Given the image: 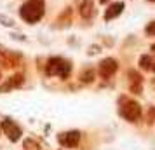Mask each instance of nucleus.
<instances>
[{"mask_svg":"<svg viewBox=\"0 0 155 150\" xmlns=\"http://www.w3.org/2000/svg\"><path fill=\"white\" fill-rule=\"evenodd\" d=\"M44 16V0H28L21 7V18L26 23H37Z\"/></svg>","mask_w":155,"mask_h":150,"instance_id":"obj_1","label":"nucleus"},{"mask_svg":"<svg viewBox=\"0 0 155 150\" xmlns=\"http://www.w3.org/2000/svg\"><path fill=\"white\" fill-rule=\"evenodd\" d=\"M70 72H71L70 63L61 59V58H52V59H49V63H47V73L49 75H58L61 79H66L70 75Z\"/></svg>","mask_w":155,"mask_h":150,"instance_id":"obj_2","label":"nucleus"},{"mask_svg":"<svg viewBox=\"0 0 155 150\" xmlns=\"http://www.w3.org/2000/svg\"><path fill=\"white\" fill-rule=\"evenodd\" d=\"M140 114H141V107L136 103V101L124 100L122 107H120V115H122L124 119H127L129 122H134L138 117H140Z\"/></svg>","mask_w":155,"mask_h":150,"instance_id":"obj_3","label":"nucleus"},{"mask_svg":"<svg viewBox=\"0 0 155 150\" xmlns=\"http://www.w3.org/2000/svg\"><path fill=\"white\" fill-rule=\"evenodd\" d=\"M78 142H80V133L78 131H70V133H63V135H59V143L64 145V147H77Z\"/></svg>","mask_w":155,"mask_h":150,"instance_id":"obj_4","label":"nucleus"},{"mask_svg":"<svg viewBox=\"0 0 155 150\" xmlns=\"http://www.w3.org/2000/svg\"><path fill=\"white\" fill-rule=\"evenodd\" d=\"M115 70H117V61L112 59V58H106V59H103V61L99 63V73H101V77H105V79L110 77V75H113Z\"/></svg>","mask_w":155,"mask_h":150,"instance_id":"obj_5","label":"nucleus"},{"mask_svg":"<svg viewBox=\"0 0 155 150\" xmlns=\"http://www.w3.org/2000/svg\"><path fill=\"white\" fill-rule=\"evenodd\" d=\"M2 129L5 131V135L9 136V140H12V142H18L19 136H21V129L18 128L12 121H4L2 122Z\"/></svg>","mask_w":155,"mask_h":150,"instance_id":"obj_6","label":"nucleus"},{"mask_svg":"<svg viewBox=\"0 0 155 150\" xmlns=\"http://www.w3.org/2000/svg\"><path fill=\"white\" fill-rule=\"evenodd\" d=\"M78 11L82 18H91L94 11V0H78Z\"/></svg>","mask_w":155,"mask_h":150,"instance_id":"obj_7","label":"nucleus"},{"mask_svg":"<svg viewBox=\"0 0 155 150\" xmlns=\"http://www.w3.org/2000/svg\"><path fill=\"white\" fill-rule=\"evenodd\" d=\"M122 11H124V4H122V2H119V4H113V5H110V7H108L105 18H106V19H113V18H117Z\"/></svg>","mask_w":155,"mask_h":150,"instance_id":"obj_8","label":"nucleus"},{"mask_svg":"<svg viewBox=\"0 0 155 150\" xmlns=\"http://www.w3.org/2000/svg\"><path fill=\"white\" fill-rule=\"evenodd\" d=\"M140 65H141V68H143V70H152V72H155V59H153L152 56H141Z\"/></svg>","mask_w":155,"mask_h":150,"instance_id":"obj_9","label":"nucleus"},{"mask_svg":"<svg viewBox=\"0 0 155 150\" xmlns=\"http://www.w3.org/2000/svg\"><path fill=\"white\" fill-rule=\"evenodd\" d=\"M23 82V77L21 75H16V77H11V80H9L7 84L4 87H0V91H5V89H9V87H16V86H19Z\"/></svg>","mask_w":155,"mask_h":150,"instance_id":"obj_10","label":"nucleus"},{"mask_svg":"<svg viewBox=\"0 0 155 150\" xmlns=\"http://www.w3.org/2000/svg\"><path fill=\"white\" fill-rule=\"evenodd\" d=\"M92 75H94V73L89 70V72H85L84 75H80V79H84V82H91V80H92Z\"/></svg>","mask_w":155,"mask_h":150,"instance_id":"obj_11","label":"nucleus"},{"mask_svg":"<svg viewBox=\"0 0 155 150\" xmlns=\"http://www.w3.org/2000/svg\"><path fill=\"white\" fill-rule=\"evenodd\" d=\"M147 33L148 35H155V21L150 23V25L147 26Z\"/></svg>","mask_w":155,"mask_h":150,"instance_id":"obj_12","label":"nucleus"},{"mask_svg":"<svg viewBox=\"0 0 155 150\" xmlns=\"http://www.w3.org/2000/svg\"><path fill=\"white\" fill-rule=\"evenodd\" d=\"M152 51H153V52H155V44H153V45H152Z\"/></svg>","mask_w":155,"mask_h":150,"instance_id":"obj_13","label":"nucleus"},{"mask_svg":"<svg viewBox=\"0 0 155 150\" xmlns=\"http://www.w3.org/2000/svg\"><path fill=\"white\" fill-rule=\"evenodd\" d=\"M101 2H106V0H101Z\"/></svg>","mask_w":155,"mask_h":150,"instance_id":"obj_14","label":"nucleus"},{"mask_svg":"<svg viewBox=\"0 0 155 150\" xmlns=\"http://www.w3.org/2000/svg\"><path fill=\"white\" fill-rule=\"evenodd\" d=\"M153 2H155V0H153Z\"/></svg>","mask_w":155,"mask_h":150,"instance_id":"obj_15","label":"nucleus"}]
</instances>
